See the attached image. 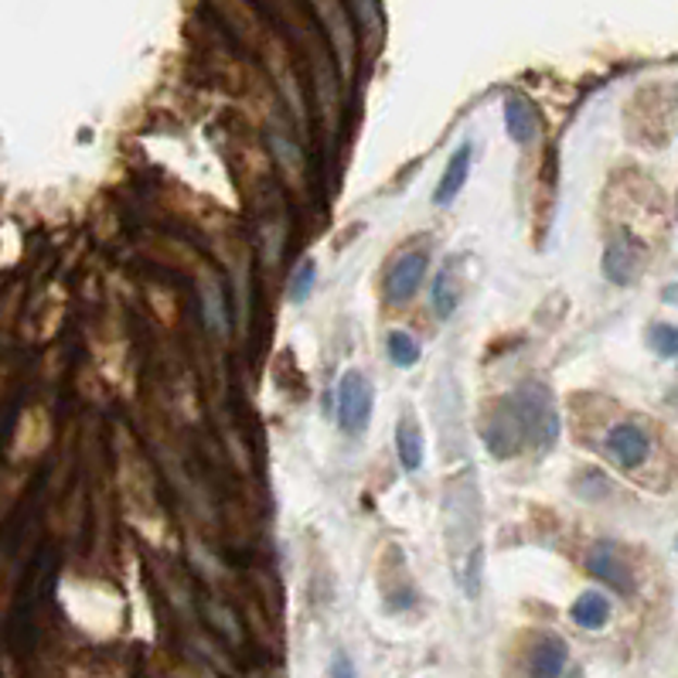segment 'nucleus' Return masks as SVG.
<instances>
[{
    "label": "nucleus",
    "mask_w": 678,
    "mask_h": 678,
    "mask_svg": "<svg viewBox=\"0 0 678 678\" xmlns=\"http://www.w3.org/2000/svg\"><path fill=\"white\" fill-rule=\"evenodd\" d=\"M560 434V416L552 410V395L545 386L529 382L518 386L505 403L498 406V426H488L485 440L491 454L512 457L522 447L549 450Z\"/></svg>",
    "instance_id": "f257e3e1"
},
{
    "label": "nucleus",
    "mask_w": 678,
    "mask_h": 678,
    "mask_svg": "<svg viewBox=\"0 0 678 678\" xmlns=\"http://www.w3.org/2000/svg\"><path fill=\"white\" fill-rule=\"evenodd\" d=\"M375 410V386L365 372H344L338 382V426L344 434H362Z\"/></svg>",
    "instance_id": "f03ea898"
},
{
    "label": "nucleus",
    "mask_w": 678,
    "mask_h": 678,
    "mask_svg": "<svg viewBox=\"0 0 678 678\" xmlns=\"http://www.w3.org/2000/svg\"><path fill=\"white\" fill-rule=\"evenodd\" d=\"M641 266H644V249L627 236H614L604 249V276L617 287H631L638 276H641Z\"/></svg>",
    "instance_id": "7ed1b4c3"
},
{
    "label": "nucleus",
    "mask_w": 678,
    "mask_h": 678,
    "mask_svg": "<svg viewBox=\"0 0 678 678\" xmlns=\"http://www.w3.org/2000/svg\"><path fill=\"white\" fill-rule=\"evenodd\" d=\"M604 447H607V454L614 457L617 467L635 470V467H641V464L648 461V454H651V437L641 430L638 423H617L614 430L607 434Z\"/></svg>",
    "instance_id": "20e7f679"
},
{
    "label": "nucleus",
    "mask_w": 678,
    "mask_h": 678,
    "mask_svg": "<svg viewBox=\"0 0 678 678\" xmlns=\"http://www.w3.org/2000/svg\"><path fill=\"white\" fill-rule=\"evenodd\" d=\"M423 276H426V253H403L389 266V276H386L389 300H395V304L410 300L419 290Z\"/></svg>",
    "instance_id": "39448f33"
},
{
    "label": "nucleus",
    "mask_w": 678,
    "mask_h": 678,
    "mask_svg": "<svg viewBox=\"0 0 678 678\" xmlns=\"http://www.w3.org/2000/svg\"><path fill=\"white\" fill-rule=\"evenodd\" d=\"M590 573L597 576V580H604L607 587L620 590V593H631L635 590V576L631 569H627V563L617 556V549L607 545V542H600L593 552H590V560H587Z\"/></svg>",
    "instance_id": "423d86ee"
},
{
    "label": "nucleus",
    "mask_w": 678,
    "mask_h": 678,
    "mask_svg": "<svg viewBox=\"0 0 678 678\" xmlns=\"http://www.w3.org/2000/svg\"><path fill=\"white\" fill-rule=\"evenodd\" d=\"M569 662V644L560 635H545L529 651V678H563Z\"/></svg>",
    "instance_id": "0eeeda50"
},
{
    "label": "nucleus",
    "mask_w": 678,
    "mask_h": 678,
    "mask_svg": "<svg viewBox=\"0 0 678 678\" xmlns=\"http://www.w3.org/2000/svg\"><path fill=\"white\" fill-rule=\"evenodd\" d=\"M470 154H474L470 143H461L454 154H450V161H447V167L440 174V185L434 191V202L437 205H454L457 202V194L464 191L467 174H470Z\"/></svg>",
    "instance_id": "6e6552de"
},
{
    "label": "nucleus",
    "mask_w": 678,
    "mask_h": 678,
    "mask_svg": "<svg viewBox=\"0 0 678 678\" xmlns=\"http://www.w3.org/2000/svg\"><path fill=\"white\" fill-rule=\"evenodd\" d=\"M505 130L522 147H529V143L539 140L542 123H539V113H536V106L529 103V99H522V96L508 99V103H505Z\"/></svg>",
    "instance_id": "1a4fd4ad"
},
{
    "label": "nucleus",
    "mask_w": 678,
    "mask_h": 678,
    "mask_svg": "<svg viewBox=\"0 0 678 678\" xmlns=\"http://www.w3.org/2000/svg\"><path fill=\"white\" fill-rule=\"evenodd\" d=\"M457 263H461V256L450 260V263L440 269L437 284H434V311H437L440 317H454V311L461 307V300H464V284H461Z\"/></svg>",
    "instance_id": "9d476101"
},
{
    "label": "nucleus",
    "mask_w": 678,
    "mask_h": 678,
    "mask_svg": "<svg viewBox=\"0 0 678 678\" xmlns=\"http://www.w3.org/2000/svg\"><path fill=\"white\" fill-rule=\"evenodd\" d=\"M569 617L583 627V631H600V627L607 624L611 617V600L604 593H597V590H587L576 597V604L569 607Z\"/></svg>",
    "instance_id": "9b49d317"
},
{
    "label": "nucleus",
    "mask_w": 678,
    "mask_h": 678,
    "mask_svg": "<svg viewBox=\"0 0 678 678\" xmlns=\"http://www.w3.org/2000/svg\"><path fill=\"white\" fill-rule=\"evenodd\" d=\"M395 447H399V461H403L406 470H419L423 467V434H419V423L413 416L399 419Z\"/></svg>",
    "instance_id": "f8f14e48"
},
{
    "label": "nucleus",
    "mask_w": 678,
    "mask_h": 678,
    "mask_svg": "<svg viewBox=\"0 0 678 678\" xmlns=\"http://www.w3.org/2000/svg\"><path fill=\"white\" fill-rule=\"evenodd\" d=\"M386 348H389V362L399 368H413L419 362V341L406 331H389Z\"/></svg>",
    "instance_id": "ddd939ff"
},
{
    "label": "nucleus",
    "mask_w": 678,
    "mask_h": 678,
    "mask_svg": "<svg viewBox=\"0 0 678 678\" xmlns=\"http://www.w3.org/2000/svg\"><path fill=\"white\" fill-rule=\"evenodd\" d=\"M648 344L658 359H675L678 355V328L675 324H651Z\"/></svg>",
    "instance_id": "4468645a"
},
{
    "label": "nucleus",
    "mask_w": 678,
    "mask_h": 678,
    "mask_svg": "<svg viewBox=\"0 0 678 678\" xmlns=\"http://www.w3.org/2000/svg\"><path fill=\"white\" fill-rule=\"evenodd\" d=\"M314 284H317V263L314 260H304V263L297 266L293 280H290V300H293V304L307 300L311 290H314Z\"/></svg>",
    "instance_id": "2eb2a0df"
},
{
    "label": "nucleus",
    "mask_w": 678,
    "mask_h": 678,
    "mask_svg": "<svg viewBox=\"0 0 678 678\" xmlns=\"http://www.w3.org/2000/svg\"><path fill=\"white\" fill-rule=\"evenodd\" d=\"M331 678H359V675H355V665H351L348 655H335V662H331Z\"/></svg>",
    "instance_id": "dca6fc26"
}]
</instances>
